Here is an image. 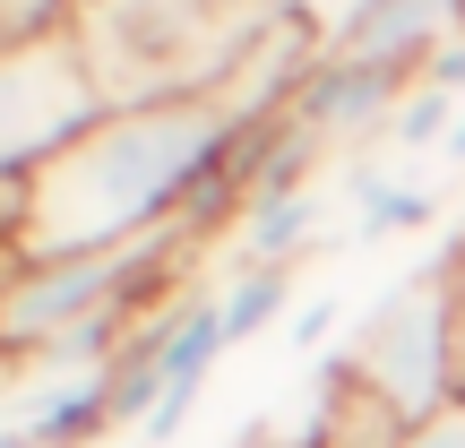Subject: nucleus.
Returning <instances> with one entry per match:
<instances>
[{"instance_id":"f257e3e1","label":"nucleus","mask_w":465,"mask_h":448,"mask_svg":"<svg viewBox=\"0 0 465 448\" xmlns=\"http://www.w3.org/2000/svg\"><path fill=\"white\" fill-rule=\"evenodd\" d=\"M284 26H311L302 0H78L69 17L104 104L216 95Z\"/></svg>"},{"instance_id":"f03ea898","label":"nucleus","mask_w":465,"mask_h":448,"mask_svg":"<svg viewBox=\"0 0 465 448\" xmlns=\"http://www.w3.org/2000/svg\"><path fill=\"white\" fill-rule=\"evenodd\" d=\"M328 371L345 388H362V397L380 405L388 423H405V432L431 423L440 405H457L465 397V284H457L449 250L388 284Z\"/></svg>"},{"instance_id":"7ed1b4c3","label":"nucleus","mask_w":465,"mask_h":448,"mask_svg":"<svg viewBox=\"0 0 465 448\" xmlns=\"http://www.w3.org/2000/svg\"><path fill=\"white\" fill-rule=\"evenodd\" d=\"M190 242H199V224L147 233V242H121V250H86V259L0 267V353L35 363L44 345L95 328V319H138V302H147V294H182L173 267H182Z\"/></svg>"},{"instance_id":"20e7f679","label":"nucleus","mask_w":465,"mask_h":448,"mask_svg":"<svg viewBox=\"0 0 465 448\" xmlns=\"http://www.w3.org/2000/svg\"><path fill=\"white\" fill-rule=\"evenodd\" d=\"M95 113H104V86H95V69H86L69 26L44 35V44L0 52V199L35 164H52Z\"/></svg>"},{"instance_id":"39448f33","label":"nucleus","mask_w":465,"mask_h":448,"mask_svg":"<svg viewBox=\"0 0 465 448\" xmlns=\"http://www.w3.org/2000/svg\"><path fill=\"white\" fill-rule=\"evenodd\" d=\"M232 242H242V267H293L319 233V190H259V199L232 207Z\"/></svg>"},{"instance_id":"423d86ee","label":"nucleus","mask_w":465,"mask_h":448,"mask_svg":"<svg viewBox=\"0 0 465 448\" xmlns=\"http://www.w3.org/2000/svg\"><path fill=\"white\" fill-rule=\"evenodd\" d=\"M17 432H26L35 448H86L113 432V388L104 380H52L44 397L17 414Z\"/></svg>"},{"instance_id":"0eeeda50","label":"nucleus","mask_w":465,"mask_h":448,"mask_svg":"<svg viewBox=\"0 0 465 448\" xmlns=\"http://www.w3.org/2000/svg\"><path fill=\"white\" fill-rule=\"evenodd\" d=\"M440 216V199L422 182H397V173H353V242H388V233H414V224H431Z\"/></svg>"},{"instance_id":"6e6552de","label":"nucleus","mask_w":465,"mask_h":448,"mask_svg":"<svg viewBox=\"0 0 465 448\" xmlns=\"http://www.w3.org/2000/svg\"><path fill=\"white\" fill-rule=\"evenodd\" d=\"M216 294H224V336L250 345L259 328H276V319L293 311V267H242L232 284H216Z\"/></svg>"},{"instance_id":"1a4fd4ad","label":"nucleus","mask_w":465,"mask_h":448,"mask_svg":"<svg viewBox=\"0 0 465 448\" xmlns=\"http://www.w3.org/2000/svg\"><path fill=\"white\" fill-rule=\"evenodd\" d=\"M69 17H78V0H0V52L44 44V35L69 26Z\"/></svg>"},{"instance_id":"9d476101","label":"nucleus","mask_w":465,"mask_h":448,"mask_svg":"<svg viewBox=\"0 0 465 448\" xmlns=\"http://www.w3.org/2000/svg\"><path fill=\"white\" fill-rule=\"evenodd\" d=\"M397 448H465V397L440 405L431 423H414V432H397Z\"/></svg>"},{"instance_id":"9b49d317","label":"nucleus","mask_w":465,"mask_h":448,"mask_svg":"<svg viewBox=\"0 0 465 448\" xmlns=\"http://www.w3.org/2000/svg\"><path fill=\"white\" fill-rule=\"evenodd\" d=\"M362 9H371V0H302V17H311V35H319V44H328V35H345Z\"/></svg>"},{"instance_id":"f8f14e48","label":"nucleus","mask_w":465,"mask_h":448,"mask_svg":"<svg viewBox=\"0 0 465 448\" xmlns=\"http://www.w3.org/2000/svg\"><path fill=\"white\" fill-rule=\"evenodd\" d=\"M328 319H336V302H302V319H293V345H319V336H328Z\"/></svg>"},{"instance_id":"ddd939ff","label":"nucleus","mask_w":465,"mask_h":448,"mask_svg":"<svg viewBox=\"0 0 465 448\" xmlns=\"http://www.w3.org/2000/svg\"><path fill=\"white\" fill-rule=\"evenodd\" d=\"M440 155H449V164H465V104H457V121H449V138H440Z\"/></svg>"},{"instance_id":"4468645a","label":"nucleus","mask_w":465,"mask_h":448,"mask_svg":"<svg viewBox=\"0 0 465 448\" xmlns=\"http://www.w3.org/2000/svg\"><path fill=\"white\" fill-rule=\"evenodd\" d=\"M0 448H35L26 432H17V423H0Z\"/></svg>"},{"instance_id":"2eb2a0df","label":"nucleus","mask_w":465,"mask_h":448,"mask_svg":"<svg viewBox=\"0 0 465 448\" xmlns=\"http://www.w3.org/2000/svg\"><path fill=\"white\" fill-rule=\"evenodd\" d=\"M449 250H465V224H457V233H449Z\"/></svg>"}]
</instances>
